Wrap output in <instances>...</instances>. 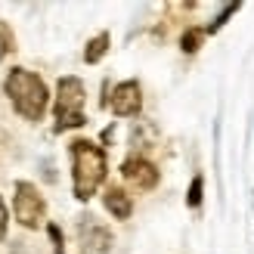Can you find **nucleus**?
<instances>
[{
	"label": "nucleus",
	"mask_w": 254,
	"mask_h": 254,
	"mask_svg": "<svg viewBox=\"0 0 254 254\" xmlns=\"http://www.w3.org/2000/svg\"><path fill=\"white\" fill-rule=\"evenodd\" d=\"M106 152L90 139H74L71 143V180H74V198L87 201L99 183L106 180Z\"/></svg>",
	"instance_id": "obj_1"
},
{
	"label": "nucleus",
	"mask_w": 254,
	"mask_h": 254,
	"mask_svg": "<svg viewBox=\"0 0 254 254\" xmlns=\"http://www.w3.org/2000/svg\"><path fill=\"white\" fill-rule=\"evenodd\" d=\"M3 90H6V96L12 99V106H16V112L25 121H41L44 118L50 93H47V84L37 78L34 71L12 68L3 81Z\"/></svg>",
	"instance_id": "obj_2"
},
{
	"label": "nucleus",
	"mask_w": 254,
	"mask_h": 254,
	"mask_svg": "<svg viewBox=\"0 0 254 254\" xmlns=\"http://www.w3.org/2000/svg\"><path fill=\"white\" fill-rule=\"evenodd\" d=\"M84 81L81 78H59L56 84V130H71V127H84Z\"/></svg>",
	"instance_id": "obj_3"
},
{
	"label": "nucleus",
	"mask_w": 254,
	"mask_h": 254,
	"mask_svg": "<svg viewBox=\"0 0 254 254\" xmlns=\"http://www.w3.org/2000/svg\"><path fill=\"white\" fill-rule=\"evenodd\" d=\"M12 211H16V220L25 226V230H34L41 226L47 205H44V195L37 192V186L28 180H19L16 189H12Z\"/></svg>",
	"instance_id": "obj_4"
},
{
	"label": "nucleus",
	"mask_w": 254,
	"mask_h": 254,
	"mask_svg": "<svg viewBox=\"0 0 254 254\" xmlns=\"http://www.w3.org/2000/svg\"><path fill=\"white\" fill-rule=\"evenodd\" d=\"M78 242H81L84 254H109L112 251V233H109V226H103L93 217V214H87L78 223Z\"/></svg>",
	"instance_id": "obj_5"
},
{
	"label": "nucleus",
	"mask_w": 254,
	"mask_h": 254,
	"mask_svg": "<svg viewBox=\"0 0 254 254\" xmlns=\"http://www.w3.org/2000/svg\"><path fill=\"white\" fill-rule=\"evenodd\" d=\"M106 106H112V112H115L118 118H133V115H139V109H143V90H139L136 81H121L115 90H112V96L106 99Z\"/></svg>",
	"instance_id": "obj_6"
},
{
	"label": "nucleus",
	"mask_w": 254,
	"mask_h": 254,
	"mask_svg": "<svg viewBox=\"0 0 254 254\" xmlns=\"http://www.w3.org/2000/svg\"><path fill=\"white\" fill-rule=\"evenodd\" d=\"M121 174H124V180L127 183H133L136 189H155L158 186V168L152 161L146 158H139V155H130L124 164H121Z\"/></svg>",
	"instance_id": "obj_7"
},
{
	"label": "nucleus",
	"mask_w": 254,
	"mask_h": 254,
	"mask_svg": "<svg viewBox=\"0 0 254 254\" xmlns=\"http://www.w3.org/2000/svg\"><path fill=\"white\" fill-rule=\"evenodd\" d=\"M103 205H106V211H109L115 220H127V217L133 214V201H130V195H127L124 189H118V186H109V189H106Z\"/></svg>",
	"instance_id": "obj_8"
},
{
	"label": "nucleus",
	"mask_w": 254,
	"mask_h": 254,
	"mask_svg": "<svg viewBox=\"0 0 254 254\" xmlns=\"http://www.w3.org/2000/svg\"><path fill=\"white\" fill-rule=\"evenodd\" d=\"M109 53V34L103 31V34H96L90 44H87V50H84V62L87 65H96L99 59H103Z\"/></svg>",
	"instance_id": "obj_9"
},
{
	"label": "nucleus",
	"mask_w": 254,
	"mask_h": 254,
	"mask_svg": "<svg viewBox=\"0 0 254 254\" xmlns=\"http://www.w3.org/2000/svg\"><path fill=\"white\" fill-rule=\"evenodd\" d=\"M201 34H205V31H198V28H189V31L183 34V41H180L183 53H195V50H198V44H201Z\"/></svg>",
	"instance_id": "obj_10"
},
{
	"label": "nucleus",
	"mask_w": 254,
	"mask_h": 254,
	"mask_svg": "<svg viewBox=\"0 0 254 254\" xmlns=\"http://www.w3.org/2000/svg\"><path fill=\"white\" fill-rule=\"evenodd\" d=\"M201 186H205V180H201V177H192V186H189V192H186V205L189 208L201 205Z\"/></svg>",
	"instance_id": "obj_11"
},
{
	"label": "nucleus",
	"mask_w": 254,
	"mask_h": 254,
	"mask_svg": "<svg viewBox=\"0 0 254 254\" xmlns=\"http://www.w3.org/2000/svg\"><path fill=\"white\" fill-rule=\"evenodd\" d=\"M233 12H239V3H230V6H223V12H220V16H217V19H214L211 25H208V31H217V28H220V25H223L226 19H230V16H233Z\"/></svg>",
	"instance_id": "obj_12"
},
{
	"label": "nucleus",
	"mask_w": 254,
	"mask_h": 254,
	"mask_svg": "<svg viewBox=\"0 0 254 254\" xmlns=\"http://www.w3.org/2000/svg\"><path fill=\"white\" fill-rule=\"evenodd\" d=\"M12 50V34H9V28L6 25H0V62H3V56Z\"/></svg>",
	"instance_id": "obj_13"
},
{
	"label": "nucleus",
	"mask_w": 254,
	"mask_h": 254,
	"mask_svg": "<svg viewBox=\"0 0 254 254\" xmlns=\"http://www.w3.org/2000/svg\"><path fill=\"white\" fill-rule=\"evenodd\" d=\"M6 220H9L6 217V205H3V198H0V239L6 236Z\"/></svg>",
	"instance_id": "obj_14"
}]
</instances>
